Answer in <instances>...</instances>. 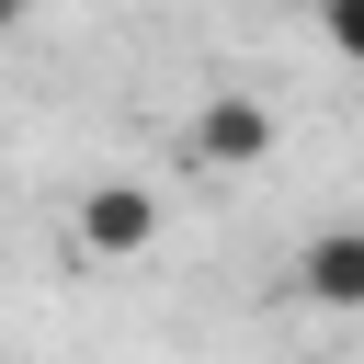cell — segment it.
Wrapping results in <instances>:
<instances>
[{
    "label": "cell",
    "instance_id": "obj_2",
    "mask_svg": "<svg viewBox=\"0 0 364 364\" xmlns=\"http://www.w3.org/2000/svg\"><path fill=\"white\" fill-rule=\"evenodd\" d=\"M148 239H159V193L148 182H91L80 193V250L91 262H136Z\"/></svg>",
    "mask_w": 364,
    "mask_h": 364
},
{
    "label": "cell",
    "instance_id": "obj_4",
    "mask_svg": "<svg viewBox=\"0 0 364 364\" xmlns=\"http://www.w3.org/2000/svg\"><path fill=\"white\" fill-rule=\"evenodd\" d=\"M318 34H330L353 68H364V0H318Z\"/></svg>",
    "mask_w": 364,
    "mask_h": 364
},
{
    "label": "cell",
    "instance_id": "obj_1",
    "mask_svg": "<svg viewBox=\"0 0 364 364\" xmlns=\"http://www.w3.org/2000/svg\"><path fill=\"white\" fill-rule=\"evenodd\" d=\"M262 159H273V102H262V91H205L193 125H182V171L239 182V171H262Z\"/></svg>",
    "mask_w": 364,
    "mask_h": 364
},
{
    "label": "cell",
    "instance_id": "obj_5",
    "mask_svg": "<svg viewBox=\"0 0 364 364\" xmlns=\"http://www.w3.org/2000/svg\"><path fill=\"white\" fill-rule=\"evenodd\" d=\"M23 11H34V0H0V34H11V23H23Z\"/></svg>",
    "mask_w": 364,
    "mask_h": 364
},
{
    "label": "cell",
    "instance_id": "obj_3",
    "mask_svg": "<svg viewBox=\"0 0 364 364\" xmlns=\"http://www.w3.org/2000/svg\"><path fill=\"white\" fill-rule=\"evenodd\" d=\"M296 296L330 307V318H364V228H318L296 250Z\"/></svg>",
    "mask_w": 364,
    "mask_h": 364
}]
</instances>
